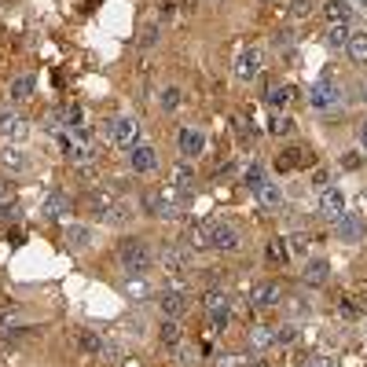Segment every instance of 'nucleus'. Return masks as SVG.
Masks as SVG:
<instances>
[{"label":"nucleus","mask_w":367,"mask_h":367,"mask_svg":"<svg viewBox=\"0 0 367 367\" xmlns=\"http://www.w3.org/2000/svg\"><path fill=\"white\" fill-rule=\"evenodd\" d=\"M114 257H117V265H122L125 275H147L154 268V250L147 246V239H140V235H125V239L114 246Z\"/></svg>","instance_id":"obj_1"},{"label":"nucleus","mask_w":367,"mask_h":367,"mask_svg":"<svg viewBox=\"0 0 367 367\" xmlns=\"http://www.w3.org/2000/svg\"><path fill=\"white\" fill-rule=\"evenodd\" d=\"M143 209H147V217H158V220H177L184 217V195L177 184H169V188H158L151 191L147 199H143Z\"/></svg>","instance_id":"obj_2"},{"label":"nucleus","mask_w":367,"mask_h":367,"mask_svg":"<svg viewBox=\"0 0 367 367\" xmlns=\"http://www.w3.org/2000/svg\"><path fill=\"white\" fill-rule=\"evenodd\" d=\"M154 305H158L165 320H184L191 312V294L184 286H165V291L154 294Z\"/></svg>","instance_id":"obj_3"},{"label":"nucleus","mask_w":367,"mask_h":367,"mask_svg":"<svg viewBox=\"0 0 367 367\" xmlns=\"http://www.w3.org/2000/svg\"><path fill=\"white\" fill-rule=\"evenodd\" d=\"M309 107H312V111H320V114L334 111V107H342V88H338L334 77H320V81L309 88Z\"/></svg>","instance_id":"obj_4"},{"label":"nucleus","mask_w":367,"mask_h":367,"mask_svg":"<svg viewBox=\"0 0 367 367\" xmlns=\"http://www.w3.org/2000/svg\"><path fill=\"white\" fill-rule=\"evenodd\" d=\"M331 231H334V239L338 243H345V246H357V243H364L367 239V220L360 217V213H345L338 217V220H331Z\"/></svg>","instance_id":"obj_5"},{"label":"nucleus","mask_w":367,"mask_h":367,"mask_svg":"<svg viewBox=\"0 0 367 367\" xmlns=\"http://www.w3.org/2000/svg\"><path fill=\"white\" fill-rule=\"evenodd\" d=\"M243 246V231L231 225V220H217L213 217V228H209V250H225V254H231V250H239Z\"/></svg>","instance_id":"obj_6"},{"label":"nucleus","mask_w":367,"mask_h":367,"mask_svg":"<svg viewBox=\"0 0 367 367\" xmlns=\"http://www.w3.org/2000/svg\"><path fill=\"white\" fill-rule=\"evenodd\" d=\"M158 261L169 275H180V272H191V250L184 243H169L158 250Z\"/></svg>","instance_id":"obj_7"},{"label":"nucleus","mask_w":367,"mask_h":367,"mask_svg":"<svg viewBox=\"0 0 367 367\" xmlns=\"http://www.w3.org/2000/svg\"><path fill=\"white\" fill-rule=\"evenodd\" d=\"M261 70H265V51H261L257 44L243 48L239 59H235V77H239V81H254Z\"/></svg>","instance_id":"obj_8"},{"label":"nucleus","mask_w":367,"mask_h":367,"mask_svg":"<svg viewBox=\"0 0 367 367\" xmlns=\"http://www.w3.org/2000/svg\"><path fill=\"white\" fill-rule=\"evenodd\" d=\"M107 133H111V140L117 143V147H136V140H140V125H136V117L117 114V117H111Z\"/></svg>","instance_id":"obj_9"},{"label":"nucleus","mask_w":367,"mask_h":367,"mask_svg":"<svg viewBox=\"0 0 367 367\" xmlns=\"http://www.w3.org/2000/svg\"><path fill=\"white\" fill-rule=\"evenodd\" d=\"M26 133H30V122L15 107H0V136L11 143V140H26Z\"/></svg>","instance_id":"obj_10"},{"label":"nucleus","mask_w":367,"mask_h":367,"mask_svg":"<svg viewBox=\"0 0 367 367\" xmlns=\"http://www.w3.org/2000/svg\"><path fill=\"white\" fill-rule=\"evenodd\" d=\"M129 165H133V173H154L158 169V151L151 143H136V147H129Z\"/></svg>","instance_id":"obj_11"},{"label":"nucleus","mask_w":367,"mask_h":367,"mask_svg":"<svg viewBox=\"0 0 367 367\" xmlns=\"http://www.w3.org/2000/svg\"><path fill=\"white\" fill-rule=\"evenodd\" d=\"M177 151H180V158H199V154L206 151V136L199 133V129H180L177 133Z\"/></svg>","instance_id":"obj_12"},{"label":"nucleus","mask_w":367,"mask_h":367,"mask_svg":"<svg viewBox=\"0 0 367 367\" xmlns=\"http://www.w3.org/2000/svg\"><path fill=\"white\" fill-rule=\"evenodd\" d=\"M209 228H213V217L195 220V225L180 235V243L188 246V250H209Z\"/></svg>","instance_id":"obj_13"},{"label":"nucleus","mask_w":367,"mask_h":367,"mask_svg":"<svg viewBox=\"0 0 367 367\" xmlns=\"http://www.w3.org/2000/svg\"><path fill=\"white\" fill-rule=\"evenodd\" d=\"M122 294L129 301H136V305H143V301L154 297V286H151L147 275H125V279H122Z\"/></svg>","instance_id":"obj_14"},{"label":"nucleus","mask_w":367,"mask_h":367,"mask_svg":"<svg viewBox=\"0 0 367 367\" xmlns=\"http://www.w3.org/2000/svg\"><path fill=\"white\" fill-rule=\"evenodd\" d=\"M301 279H305L309 286H327V283H331V261H327V257L305 261V268H301Z\"/></svg>","instance_id":"obj_15"},{"label":"nucleus","mask_w":367,"mask_h":367,"mask_svg":"<svg viewBox=\"0 0 367 367\" xmlns=\"http://www.w3.org/2000/svg\"><path fill=\"white\" fill-rule=\"evenodd\" d=\"M342 213H345V195L338 191V188H323V191H320V217L338 220Z\"/></svg>","instance_id":"obj_16"},{"label":"nucleus","mask_w":367,"mask_h":367,"mask_svg":"<svg viewBox=\"0 0 367 367\" xmlns=\"http://www.w3.org/2000/svg\"><path fill=\"white\" fill-rule=\"evenodd\" d=\"M70 195L67 191H48V199H44V206H41V217L44 220H63L70 213Z\"/></svg>","instance_id":"obj_17"},{"label":"nucleus","mask_w":367,"mask_h":367,"mask_svg":"<svg viewBox=\"0 0 367 367\" xmlns=\"http://www.w3.org/2000/svg\"><path fill=\"white\" fill-rule=\"evenodd\" d=\"M250 301H254V309H275V305H283V286L279 283H257Z\"/></svg>","instance_id":"obj_18"},{"label":"nucleus","mask_w":367,"mask_h":367,"mask_svg":"<svg viewBox=\"0 0 367 367\" xmlns=\"http://www.w3.org/2000/svg\"><path fill=\"white\" fill-rule=\"evenodd\" d=\"M275 165H279L283 173H291V169H309V165H316V154H312L309 147H291V151L279 154Z\"/></svg>","instance_id":"obj_19"},{"label":"nucleus","mask_w":367,"mask_h":367,"mask_svg":"<svg viewBox=\"0 0 367 367\" xmlns=\"http://www.w3.org/2000/svg\"><path fill=\"white\" fill-rule=\"evenodd\" d=\"M136 217V209H133V202H125V199H114L111 202V209L103 213V225H111V228H122V225H129V220Z\"/></svg>","instance_id":"obj_20"},{"label":"nucleus","mask_w":367,"mask_h":367,"mask_svg":"<svg viewBox=\"0 0 367 367\" xmlns=\"http://www.w3.org/2000/svg\"><path fill=\"white\" fill-rule=\"evenodd\" d=\"M77 349L85 352V357H103V349H107V334L99 331H77Z\"/></svg>","instance_id":"obj_21"},{"label":"nucleus","mask_w":367,"mask_h":367,"mask_svg":"<svg viewBox=\"0 0 367 367\" xmlns=\"http://www.w3.org/2000/svg\"><path fill=\"white\" fill-rule=\"evenodd\" d=\"M246 345H250L254 352H268L275 345V331H272V327H265V323H257V327L246 331Z\"/></svg>","instance_id":"obj_22"},{"label":"nucleus","mask_w":367,"mask_h":367,"mask_svg":"<svg viewBox=\"0 0 367 367\" xmlns=\"http://www.w3.org/2000/svg\"><path fill=\"white\" fill-rule=\"evenodd\" d=\"M0 165H4L8 173H26V169H30V158H26V151H22V147L8 143V147L0 151Z\"/></svg>","instance_id":"obj_23"},{"label":"nucleus","mask_w":367,"mask_h":367,"mask_svg":"<svg viewBox=\"0 0 367 367\" xmlns=\"http://www.w3.org/2000/svg\"><path fill=\"white\" fill-rule=\"evenodd\" d=\"M254 195H257L261 209H272V213H275V209H283V188H279V184L265 180V184H261V188H257Z\"/></svg>","instance_id":"obj_24"},{"label":"nucleus","mask_w":367,"mask_h":367,"mask_svg":"<svg viewBox=\"0 0 367 367\" xmlns=\"http://www.w3.org/2000/svg\"><path fill=\"white\" fill-rule=\"evenodd\" d=\"M345 51H349L352 67H367V30H352Z\"/></svg>","instance_id":"obj_25"},{"label":"nucleus","mask_w":367,"mask_h":367,"mask_svg":"<svg viewBox=\"0 0 367 367\" xmlns=\"http://www.w3.org/2000/svg\"><path fill=\"white\" fill-rule=\"evenodd\" d=\"M349 22H327V33H323V44L331 48V51H342L349 44Z\"/></svg>","instance_id":"obj_26"},{"label":"nucleus","mask_w":367,"mask_h":367,"mask_svg":"<svg viewBox=\"0 0 367 367\" xmlns=\"http://www.w3.org/2000/svg\"><path fill=\"white\" fill-rule=\"evenodd\" d=\"M202 309H206V316H213V312H231V297L220 291V286H209L202 294Z\"/></svg>","instance_id":"obj_27"},{"label":"nucleus","mask_w":367,"mask_h":367,"mask_svg":"<svg viewBox=\"0 0 367 367\" xmlns=\"http://www.w3.org/2000/svg\"><path fill=\"white\" fill-rule=\"evenodd\" d=\"M33 92H37V77H33V74H22V77H15V81H11L8 96H11V103H26Z\"/></svg>","instance_id":"obj_28"},{"label":"nucleus","mask_w":367,"mask_h":367,"mask_svg":"<svg viewBox=\"0 0 367 367\" xmlns=\"http://www.w3.org/2000/svg\"><path fill=\"white\" fill-rule=\"evenodd\" d=\"M154 331H158V342H162V345H169V349H177V345L184 342L180 320H162L158 327H154Z\"/></svg>","instance_id":"obj_29"},{"label":"nucleus","mask_w":367,"mask_h":367,"mask_svg":"<svg viewBox=\"0 0 367 367\" xmlns=\"http://www.w3.org/2000/svg\"><path fill=\"white\" fill-rule=\"evenodd\" d=\"M92 239H96V235H92L88 225H70L67 228V246H70V250H88Z\"/></svg>","instance_id":"obj_30"},{"label":"nucleus","mask_w":367,"mask_h":367,"mask_svg":"<svg viewBox=\"0 0 367 367\" xmlns=\"http://www.w3.org/2000/svg\"><path fill=\"white\" fill-rule=\"evenodd\" d=\"M352 11H357V8H352L349 0H327V4H323L327 22H349V19H352Z\"/></svg>","instance_id":"obj_31"},{"label":"nucleus","mask_w":367,"mask_h":367,"mask_svg":"<svg viewBox=\"0 0 367 367\" xmlns=\"http://www.w3.org/2000/svg\"><path fill=\"white\" fill-rule=\"evenodd\" d=\"M265 261H268V265H275V268H283L286 261H291L286 239H268V246H265Z\"/></svg>","instance_id":"obj_32"},{"label":"nucleus","mask_w":367,"mask_h":367,"mask_svg":"<svg viewBox=\"0 0 367 367\" xmlns=\"http://www.w3.org/2000/svg\"><path fill=\"white\" fill-rule=\"evenodd\" d=\"M291 99H294V88H291V85H268V92H265V103H268L272 111L286 107Z\"/></svg>","instance_id":"obj_33"},{"label":"nucleus","mask_w":367,"mask_h":367,"mask_svg":"<svg viewBox=\"0 0 367 367\" xmlns=\"http://www.w3.org/2000/svg\"><path fill=\"white\" fill-rule=\"evenodd\" d=\"M114 199H117V195H114V191H103V188L88 195V209L96 213V220H103V213L111 209V202H114Z\"/></svg>","instance_id":"obj_34"},{"label":"nucleus","mask_w":367,"mask_h":367,"mask_svg":"<svg viewBox=\"0 0 367 367\" xmlns=\"http://www.w3.org/2000/svg\"><path fill=\"white\" fill-rule=\"evenodd\" d=\"M265 180H268V173H265V165H261V162H250V165L243 169V184H246L250 191H257Z\"/></svg>","instance_id":"obj_35"},{"label":"nucleus","mask_w":367,"mask_h":367,"mask_svg":"<svg viewBox=\"0 0 367 367\" xmlns=\"http://www.w3.org/2000/svg\"><path fill=\"white\" fill-rule=\"evenodd\" d=\"M338 312H342V316L345 320H360L364 316V297H342V301H338Z\"/></svg>","instance_id":"obj_36"},{"label":"nucleus","mask_w":367,"mask_h":367,"mask_svg":"<svg viewBox=\"0 0 367 367\" xmlns=\"http://www.w3.org/2000/svg\"><path fill=\"white\" fill-rule=\"evenodd\" d=\"M268 133H272V136H291V133H294V122H291L286 114H275V111H272V117H268Z\"/></svg>","instance_id":"obj_37"},{"label":"nucleus","mask_w":367,"mask_h":367,"mask_svg":"<svg viewBox=\"0 0 367 367\" xmlns=\"http://www.w3.org/2000/svg\"><path fill=\"white\" fill-rule=\"evenodd\" d=\"M297 334H301V327L291 320V323H283L279 331H275V345H291V342H297Z\"/></svg>","instance_id":"obj_38"},{"label":"nucleus","mask_w":367,"mask_h":367,"mask_svg":"<svg viewBox=\"0 0 367 367\" xmlns=\"http://www.w3.org/2000/svg\"><path fill=\"white\" fill-rule=\"evenodd\" d=\"M158 33H162V26H158V22H143V30H140V44H143V48H151L154 41H158Z\"/></svg>","instance_id":"obj_39"},{"label":"nucleus","mask_w":367,"mask_h":367,"mask_svg":"<svg viewBox=\"0 0 367 367\" xmlns=\"http://www.w3.org/2000/svg\"><path fill=\"white\" fill-rule=\"evenodd\" d=\"M235 136H239L243 143H254L257 140V133L250 129V117H235Z\"/></svg>","instance_id":"obj_40"},{"label":"nucleus","mask_w":367,"mask_h":367,"mask_svg":"<svg viewBox=\"0 0 367 367\" xmlns=\"http://www.w3.org/2000/svg\"><path fill=\"white\" fill-rule=\"evenodd\" d=\"M173 184H177V188H188V184H195V169H191V165H184V158H180L177 173H173Z\"/></svg>","instance_id":"obj_41"},{"label":"nucleus","mask_w":367,"mask_h":367,"mask_svg":"<svg viewBox=\"0 0 367 367\" xmlns=\"http://www.w3.org/2000/svg\"><path fill=\"white\" fill-rule=\"evenodd\" d=\"M158 103H162V111H177V107H180V88H177V85H169V88L162 92V99H158Z\"/></svg>","instance_id":"obj_42"},{"label":"nucleus","mask_w":367,"mask_h":367,"mask_svg":"<svg viewBox=\"0 0 367 367\" xmlns=\"http://www.w3.org/2000/svg\"><path fill=\"white\" fill-rule=\"evenodd\" d=\"M228 320H231V312H213V316H209V331H213V334H225V331H228Z\"/></svg>","instance_id":"obj_43"},{"label":"nucleus","mask_w":367,"mask_h":367,"mask_svg":"<svg viewBox=\"0 0 367 367\" xmlns=\"http://www.w3.org/2000/svg\"><path fill=\"white\" fill-rule=\"evenodd\" d=\"M11 220H19V202H0V225H11Z\"/></svg>","instance_id":"obj_44"},{"label":"nucleus","mask_w":367,"mask_h":367,"mask_svg":"<svg viewBox=\"0 0 367 367\" xmlns=\"http://www.w3.org/2000/svg\"><path fill=\"white\" fill-rule=\"evenodd\" d=\"M286 312H291V320H297V316H301V320H305V316H309V312H312V305H309V301H305V297H294V301H291V309H286Z\"/></svg>","instance_id":"obj_45"},{"label":"nucleus","mask_w":367,"mask_h":367,"mask_svg":"<svg viewBox=\"0 0 367 367\" xmlns=\"http://www.w3.org/2000/svg\"><path fill=\"white\" fill-rule=\"evenodd\" d=\"M286 243H291V250H294V254H305V250H309V235H305V231H294Z\"/></svg>","instance_id":"obj_46"},{"label":"nucleus","mask_w":367,"mask_h":367,"mask_svg":"<svg viewBox=\"0 0 367 367\" xmlns=\"http://www.w3.org/2000/svg\"><path fill=\"white\" fill-rule=\"evenodd\" d=\"M99 360L117 364V360H122V345H117V342H111V338H107V349H103V357H99Z\"/></svg>","instance_id":"obj_47"},{"label":"nucleus","mask_w":367,"mask_h":367,"mask_svg":"<svg viewBox=\"0 0 367 367\" xmlns=\"http://www.w3.org/2000/svg\"><path fill=\"white\" fill-rule=\"evenodd\" d=\"M143 327H147V323H143L140 316H129V320H125V331L133 334V338H143V334H147V331H143Z\"/></svg>","instance_id":"obj_48"},{"label":"nucleus","mask_w":367,"mask_h":367,"mask_svg":"<svg viewBox=\"0 0 367 367\" xmlns=\"http://www.w3.org/2000/svg\"><path fill=\"white\" fill-rule=\"evenodd\" d=\"M309 11H312V0H291V15L294 19H305Z\"/></svg>","instance_id":"obj_49"},{"label":"nucleus","mask_w":367,"mask_h":367,"mask_svg":"<svg viewBox=\"0 0 367 367\" xmlns=\"http://www.w3.org/2000/svg\"><path fill=\"white\" fill-rule=\"evenodd\" d=\"M275 48H279V51H291L294 48V33L291 30H283V33H275V41H272Z\"/></svg>","instance_id":"obj_50"},{"label":"nucleus","mask_w":367,"mask_h":367,"mask_svg":"<svg viewBox=\"0 0 367 367\" xmlns=\"http://www.w3.org/2000/svg\"><path fill=\"white\" fill-rule=\"evenodd\" d=\"M305 367H338V360H334V357H327V352H316V357H309Z\"/></svg>","instance_id":"obj_51"},{"label":"nucleus","mask_w":367,"mask_h":367,"mask_svg":"<svg viewBox=\"0 0 367 367\" xmlns=\"http://www.w3.org/2000/svg\"><path fill=\"white\" fill-rule=\"evenodd\" d=\"M312 188L316 191H323V188H331V177H327V169H320L316 177H312Z\"/></svg>","instance_id":"obj_52"},{"label":"nucleus","mask_w":367,"mask_h":367,"mask_svg":"<svg viewBox=\"0 0 367 367\" xmlns=\"http://www.w3.org/2000/svg\"><path fill=\"white\" fill-rule=\"evenodd\" d=\"M357 165H364V158H360L357 151H349L345 158H342V169H357Z\"/></svg>","instance_id":"obj_53"},{"label":"nucleus","mask_w":367,"mask_h":367,"mask_svg":"<svg viewBox=\"0 0 367 367\" xmlns=\"http://www.w3.org/2000/svg\"><path fill=\"white\" fill-rule=\"evenodd\" d=\"M220 272H225V268H209L206 272V286H220V279H225Z\"/></svg>","instance_id":"obj_54"},{"label":"nucleus","mask_w":367,"mask_h":367,"mask_svg":"<svg viewBox=\"0 0 367 367\" xmlns=\"http://www.w3.org/2000/svg\"><path fill=\"white\" fill-rule=\"evenodd\" d=\"M246 360H239V357H228V352H225V357H217V367H243Z\"/></svg>","instance_id":"obj_55"},{"label":"nucleus","mask_w":367,"mask_h":367,"mask_svg":"<svg viewBox=\"0 0 367 367\" xmlns=\"http://www.w3.org/2000/svg\"><path fill=\"white\" fill-rule=\"evenodd\" d=\"M360 147H364V154H367V122H360Z\"/></svg>","instance_id":"obj_56"},{"label":"nucleus","mask_w":367,"mask_h":367,"mask_svg":"<svg viewBox=\"0 0 367 367\" xmlns=\"http://www.w3.org/2000/svg\"><path fill=\"white\" fill-rule=\"evenodd\" d=\"M243 367H272V360H250V364H243Z\"/></svg>","instance_id":"obj_57"},{"label":"nucleus","mask_w":367,"mask_h":367,"mask_svg":"<svg viewBox=\"0 0 367 367\" xmlns=\"http://www.w3.org/2000/svg\"><path fill=\"white\" fill-rule=\"evenodd\" d=\"M360 99H364V103H367V85H364V92H360Z\"/></svg>","instance_id":"obj_58"},{"label":"nucleus","mask_w":367,"mask_h":367,"mask_svg":"<svg viewBox=\"0 0 367 367\" xmlns=\"http://www.w3.org/2000/svg\"><path fill=\"white\" fill-rule=\"evenodd\" d=\"M357 4H360V8H367V0H357Z\"/></svg>","instance_id":"obj_59"}]
</instances>
